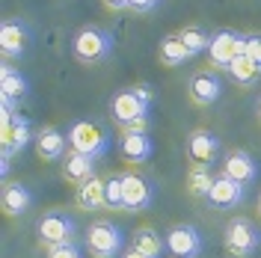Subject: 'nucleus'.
<instances>
[{"instance_id":"f3484780","label":"nucleus","mask_w":261,"mask_h":258,"mask_svg":"<svg viewBox=\"0 0 261 258\" xmlns=\"http://www.w3.org/2000/svg\"><path fill=\"white\" fill-rule=\"evenodd\" d=\"M63 178L74 187L86 184L89 178H95V158L81 154V151H68L63 158Z\"/></svg>"},{"instance_id":"2eb2a0df","label":"nucleus","mask_w":261,"mask_h":258,"mask_svg":"<svg viewBox=\"0 0 261 258\" xmlns=\"http://www.w3.org/2000/svg\"><path fill=\"white\" fill-rule=\"evenodd\" d=\"M223 175L234 178L238 184H252L255 178H258V163H255V158L249 154V151H244V148H234V151H228L226 161H223Z\"/></svg>"},{"instance_id":"a211bd4d","label":"nucleus","mask_w":261,"mask_h":258,"mask_svg":"<svg viewBox=\"0 0 261 258\" xmlns=\"http://www.w3.org/2000/svg\"><path fill=\"white\" fill-rule=\"evenodd\" d=\"M65 145H68V137L60 128H42L36 134V154L42 161H63Z\"/></svg>"},{"instance_id":"9b49d317","label":"nucleus","mask_w":261,"mask_h":258,"mask_svg":"<svg viewBox=\"0 0 261 258\" xmlns=\"http://www.w3.org/2000/svg\"><path fill=\"white\" fill-rule=\"evenodd\" d=\"M187 95L196 107H211L223 95V81L217 71H196L187 83Z\"/></svg>"},{"instance_id":"473e14b6","label":"nucleus","mask_w":261,"mask_h":258,"mask_svg":"<svg viewBox=\"0 0 261 258\" xmlns=\"http://www.w3.org/2000/svg\"><path fill=\"white\" fill-rule=\"evenodd\" d=\"M255 113H258V122H261V98H258V104H255Z\"/></svg>"},{"instance_id":"f257e3e1","label":"nucleus","mask_w":261,"mask_h":258,"mask_svg":"<svg viewBox=\"0 0 261 258\" xmlns=\"http://www.w3.org/2000/svg\"><path fill=\"white\" fill-rule=\"evenodd\" d=\"M110 116L122 131H146L151 119V92L146 86H128L110 101Z\"/></svg>"},{"instance_id":"20e7f679","label":"nucleus","mask_w":261,"mask_h":258,"mask_svg":"<svg viewBox=\"0 0 261 258\" xmlns=\"http://www.w3.org/2000/svg\"><path fill=\"white\" fill-rule=\"evenodd\" d=\"M68 148L71 151H81V154H89V158H104L107 148H110V137L107 131L95 125V122H74L71 131H68Z\"/></svg>"},{"instance_id":"cd10ccee","label":"nucleus","mask_w":261,"mask_h":258,"mask_svg":"<svg viewBox=\"0 0 261 258\" xmlns=\"http://www.w3.org/2000/svg\"><path fill=\"white\" fill-rule=\"evenodd\" d=\"M48 258H81V249L77 243H60V246H50L48 249Z\"/></svg>"},{"instance_id":"423d86ee","label":"nucleus","mask_w":261,"mask_h":258,"mask_svg":"<svg viewBox=\"0 0 261 258\" xmlns=\"http://www.w3.org/2000/svg\"><path fill=\"white\" fill-rule=\"evenodd\" d=\"M122 228L110 220H95L86 231V249L92 252V258H116L122 252Z\"/></svg>"},{"instance_id":"f8f14e48","label":"nucleus","mask_w":261,"mask_h":258,"mask_svg":"<svg viewBox=\"0 0 261 258\" xmlns=\"http://www.w3.org/2000/svg\"><path fill=\"white\" fill-rule=\"evenodd\" d=\"M184 151H187V161H190V163H199V166H211V163L217 161V151H220V140L214 137L211 131L196 128V131H190Z\"/></svg>"},{"instance_id":"1a4fd4ad","label":"nucleus","mask_w":261,"mask_h":258,"mask_svg":"<svg viewBox=\"0 0 261 258\" xmlns=\"http://www.w3.org/2000/svg\"><path fill=\"white\" fill-rule=\"evenodd\" d=\"M246 54V36L231 30H220L211 36V48H208V57H211L214 68H228L234 63V57Z\"/></svg>"},{"instance_id":"dca6fc26","label":"nucleus","mask_w":261,"mask_h":258,"mask_svg":"<svg viewBox=\"0 0 261 258\" xmlns=\"http://www.w3.org/2000/svg\"><path fill=\"white\" fill-rule=\"evenodd\" d=\"M27 45H30L27 27H24L21 21H3V27H0V50H3V57H6V60L21 57V54L27 50Z\"/></svg>"},{"instance_id":"c756f323","label":"nucleus","mask_w":261,"mask_h":258,"mask_svg":"<svg viewBox=\"0 0 261 258\" xmlns=\"http://www.w3.org/2000/svg\"><path fill=\"white\" fill-rule=\"evenodd\" d=\"M158 6H161V0H130V9H134V12H140V15L154 12Z\"/></svg>"},{"instance_id":"0eeeda50","label":"nucleus","mask_w":261,"mask_h":258,"mask_svg":"<svg viewBox=\"0 0 261 258\" xmlns=\"http://www.w3.org/2000/svg\"><path fill=\"white\" fill-rule=\"evenodd\" d=\"M166 255L169 258H199L205 243H202V235L196 226H187V223H178L166 231Z\"/></svg>"},{"instance_id":"412c9836","label":"nucleus","mask_w":261,"mask_h":258,"mask_svg":"<svg viewBox=\"0 0 261 258\" xmlns=\"http://www.w3.org/2000/svg\"><path fill=\"white\" fill-rule=\"evenodd\" d=\"M77 208L81 211H98V208H107V181L104 178H89L86 184L77 187Z\"/></svg>"},{"instance_id":"2f4dec72","label":"nucleus","mask_w":261,"mask_h":258,"mask_svg":"<svg viewBox=\"0 0 261 258\" xmlns=\"http://www.w3.org/2000/svg\"><path fill=\"white\" fill-rule=\"evenodd\" d=\"M119 258H151V255H146V252H140V249H134V246H130L128 252H122Z\"/></svg>"},{"instance_id":"72a5a7b5","label":"nucleus","mask_w":261,"mask_h":258,"mask_svg":"<svg viewBox=\"0 0 261 258\" xmlns=\"http://www.w3.org/2000/svg\"><path fill=\"white\" fill-rule=\"evenodd\" d=\"M258 214H261V196H258Z\"/></svg>"},{"instance_id":"a878e982","label":"nucleus","mask_w":261,"mask_h":258,"mask_svg":"<svg viewBox=\"0 0 261 258\" xmlns=\"http://www.w3.org/2000/svg\"><path fill=\"white\" fill-rule=\"evenodd\" d=\"M178 36H181V42L187 45V50H190L193 57H196V54H202V50L211 48V36L202 30V27H184V30H181Z\"/></svg>"},{"instance_id":"f03ea898","label":"nucleus","mask_w":261,"mask_h":258,"mask_svg":"<svg viewBox=\"0 0 261 258\" xmlns=\"http://www.w3.org/2000/svg\"><path fill=\"white\" fill-rule=\"evenodd\" d=\"M71 50L74 57L86 65H95V63H104L110 54H113V36L101 27H83L74 42H71Z\"/></svg>"},{"instance_id":"4be33fe9","label":"nucleus","mask_w":261,"mask_h":258,"mask_svg":"<svg viewBox=\"0 0 261 258\" xmlns=\"http://www.w3.org/2000/svg\"><path fill=\"white\" fill-rule=\"evenodd\" d=\"M214 187V175H211V166H199V163H190L187 169V193L193 199H208Z\"/></svg>"},{"instance_id":"6e6552de","label":"nucleus","mask_w":261,"mask_h":258,"mask_svg":"<svg viewBox=\"0 0 261 258\" xmlns=\"http://www.w3.org/2000/svg\"><path fill=\"white\" fill-rule=\"evenodd\" d=\"M74 220H71V214H65V211H48L42 220H39V241L45 243V246H60V243H71L74 241Z\"/></svg>"},{"instance_id":"6ab92c4d","label":"nucleus","mask_w":261,"mask_h":258,"mask_svg":"<svg viewBox=\"0 0 261 258\" xmlns=\"http://www.w3.org/2000/svg\"><path fill=\"white\" fill-rule=\"evenodd\" d=\"M27 89H30L27 78L21 71H15L9 63H3V68H0V101L15 107V101L27 98Z\"/></svg>"},{"instance_id":"4468645a","label":"nucleus","mask_w":261,"mask_h":258,"mask_svg":"<svg viewBox=\"0 0 261 258\" xmlns=\"http://www.w3.org/2000/svg\"><path fill=\"white\" fill-rule=\"evenodd\" d=\"M244 193H246V187L238 184L234 178L217 175L214 178L211 193H208V202H211V208H217V211H231L244 202Z\"/></svg>"},{"instance_id":"bb28decb","label":"nucleus","mask_w":261,"mask_h":258,"mask_svg":"<svg viewBox=\"0 0 261 258\" xmlns=\"http://www.w3.org/2000/svg\"><path fill=\"white\" fill-rule=\"evenodd\" d=\"M107 208L110 211H125V199H122V175L107 178Z\"/></svg>"},{"instance_id":"7c9ffc66","label":"nucleus","mask_w":261,"mask_h":258,"mask_svg":"<svg viewBox=\"0 0 261 258\" xmlns=\"http://www.w3.org/2000/svg\"><path fill=\"white\" fill-rule=\"evenodd\" d=\"M104 6L110 12H122V9H130V0H104Z\"/></svg>"},{"instance_id":"5701e85b","label":"nucleus","mask_w":261,"mask_h":258,"mask_svg":"<svg viewBox=\"0 0 261 258\" xmlns=\"http://www.w3.org/2000/svg\"><path fill=\"white\" fill-rule=\"evenodd\" d=\"M190 57H193V54L187 50V45L181 42L178 33H175V36H166L161 42V63L166 65V68H178V65H184Z\"/></svg>"},{"instance_id":"aec40b11","label":"nucleus","mask_w":261,"mask_h":258,"mask_svg":"<svg viewBox=\"0 0 261 258\" xmlns=\"http://www.w3.org/2000/svg\"><path fill=\"white\" fill-rule=\"evenodd\" d=\"M33 205V193L30 187L24 184H6L3 193H0V208L6 217H18V214H27Z\"/></svg>"},{"instance_id":"393cba45","label":"nucleus","mask_w":261,"mask_h":258,"mask_svg":"<svg viewBox=\"0 0 261 258\" xmlns=\"http://www.w3.org/2000/svg\"><path fill=\"white\" fill-rule=\"evenodd\" d=\"M134 249H140V252H146V255H151V258H161L163 252H166V241H163L154 228L143 226V228L134 231Z\"/></svg>"},{"instance_id":"c85d7f7f","label":"nucleus","mask_w":261,"mask_h":258,"mask_svg":"<svg viewBox=\"0 0 261 258\" xmlns=\"http://www.w3.org/2000/svg\"><path fill=\"white\" fill-rule=\"evenodd\" d=\"M246 57H252L261 68V36H246Z\"/></svg>"},{"instance_id":"7ed1b4c3","label":"nucleus","mask_w":261,"mask_h":258,"mask_svg":"<svg viewBox=\"0 0 261 258\" xmlns=\"http://www.w3.org/2000/svg\"><path fill=\"white\" fill-rule=\"evenodd\" d=\"M223 243H226V252L231 258H252L255 249L261 246V235H258V228L252 226V220L234 217V220L226 223Z\"/></svg>"},{"instance_id":"ddd939ff","label":"nucleus","mask_w":261,"mask_h":258,"mask_svg":"<svg viewBox=\"0 0 261 258\" xmlns=\"http://www.w3.org/2000/svg\"><path fill=\"white\" fill-rule=\"evenodd\" d=\"M119 154L125 163H146L154 154V143L146 131H122L119 137Z\"/></svg>"},{"instance_id":"9d476101","label":"nucleus","mask_w":261,"mask_h":258,"mask_svg":"<svg viewBox=\"0 0 261 258\" xmlns=\"http://www.w3.org/2000/svg\"><path fill=\"white\" fill-rule=\"evenodd\" d=\"M122 199H125V211H148L154 202V187L148 184V178L137 175V172H125L122 175Z\"/></svg>"},{"instance_id":"b1692460","label":"nucleus","mask_w":261,"mask_h":258,"mask_svg":"<svg viewBox=\"0 0 261 258\" xmlns=\"http://www.w3.org/2000/svg\"><path fill=\"white\" fill-rule=\"evenodd\" d=\"M228 74H231V81L241 83V86H252V83L261 78V68L252 57L241 54V57H234V63L228 65Z\"/></svg>"},{"instance_id":"39448f33","label":"nucleus","mask_w":261,"mask_h":258,"mask_svg":"<svg viewBox=\"0 0 261 258\" xmlns=\"http://www.w3.org/2000/svg\"><path fill=\"white\" fill-rule=\"evenodd\" d=\"M30 140H33L30 122L24 116H15L12 104H3V116H0V148H3V158H12L15 151H24Z\"/></svg>"}]
</instances>
